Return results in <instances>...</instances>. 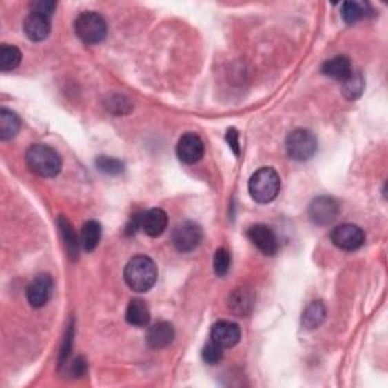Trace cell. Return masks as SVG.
Masks as SVG:
<instances>
[{
    "label": "cell",
    "mask_w": 388,
    "mask_h": 388,
    "mask_svg": "<svg viewBox=\"0 0 388 388\" xmlns=\"http://www.w3.org/2000/svg\"><path fill=\"white\" fill-rule=\"evenodd\" d=\"M158 269L149 256H134L125 267V280L127 287L136 293H146L155 285Z\"/></svg>",
    "instance_id": "6da1fadb"
},
{
    "label": "cell",
    "mask_w": 388,
    "mask_h": 388,
    "mask_svg": "<svg viewBox=\"0 0 388 388\" xmlns=\"http://www.w3.org/2000/svg\"><path fill=\"white\" fill-rule=\"evenodd\" d=\"M26 163L30 170L43 178H55L63 167L57 152L44 144H34L28 149Z\"/></svg>",
    "instance_id": "7a4b0ae2"
},
{
    "label": "cell",
    "mask_w": 388,
    "mask_h": 388,
    "mask_svg": "<svg viewBox=\"0 0 388 388\" xmlns=\"http://www.w3.org/2000/svg\"><path fill=\"white\" fill-rule=\"evenodd\" d=\"M280 190L279 174L272 167H263L249 181V193L256 202L269 203L276 199Z\"/></svg>",
    "instance_id": "3957f363"
},
{
    "label": "cell",
    "mask_w": 388,
    "mask_h": 388,
    "mask_svg": "<svg viewBox=\"0 0 388 388\" xmlns=\"http://www.w3.org/2000/svg\"><path fill=\"white\" fill-rule=\"evenodd\" d=\"M74 32L79 40L87 44L101 43L106 35V23L101 14L82 12L74 21Z\"/></svg>",
    "instance_id": "277c9868"
},
{
    "label": "cell",
    "mask_w": 388,
    "mask_h": 388,
    "mask_svg": "<svg viewBox=\"0 0 388 388\" xmlns=\"http://www.w3.org/2000/svg\"><path fill=\"white\" fill-rule=\"evenodd\" d=\"M287 154L296 161H307L317 152V140L307 129H296L287 136Z\"/></svg>",
    "instance_id": "5b68a950"
},
{
    "label": "cell",
    "mask_w": 388,
    "mask_h": 388,
    "mask_svg": "<svg viewBox=\"0 0 388 388\" xmlns=\"http://www.w3.org/2000/svg\"><path fill=\"white\" fill-rule=\"evenodd\" d=\"M203 238L202 227L194 223V222H184L179 223L174 227L172 241L174 247L181 252H192L197 246L201 245V241Z\"/></svg>",
    "instance_id": "8992f818"
},
{
    "label": "cell",
    "mask_w": 388,
    "mask_h": 388,
    "mask_svg": "<svg viewBox=\"0 0 388 388\" xmlns=\"http://www.w3.org/2000/svg\"><path fill=\"white\" fill-rule=\"evenodd\" d=\"M331 240L338 249L352 252V250L360 249L364 245L366 235H364V231L361 227H358L356 225L345 223L337 226L336 229L332 231Z\"/></svg>",
    "instance_id": "52a82bcc"
},
{
    "label": "cell",
    "mask_w": 388,
    "mask_h": 388,
    "mask_svg": "<svg viewBox=\"0 0 388 388\" xmlns=\"http://www.w3.org/2000/svg\"><path fill=\"white\" fill-rule=\"evenodd\" d=\"M340 214V205L332 197H317L309 205V218L316 225H329Z\"/></svg>",
    "instance_id": "ba28073f"
},
{
    "label": "cell",
    "mask_w": 388,
    "mask_h": 388,
    "mask_svg": "<svg viewBox=\"0 0 388 388\" xmlns=\"http://www.w3.org/2000/svg\"><path fill=\"white\" fill-rule=\"evenodd\" d=\"M176 152H178V156L182 163L196 164V163H199L203 156V152H205L203 141L199 135L192 134V132L185 134L181 136Z\"/></svg>",
    "instance_id": "9c48e42d"
},
{
    "label": "cell",
    "mask_w": 388,
    "mask_h": 388,
    "mask_svg": "<svg viewBox=\"0 0 388 388\" xmlns=\"http://www.w3.org/2000/svg\"><path fill=\"white\" fill-rule=\"evenodd\" d=\"M52 290H53V283L48 273H41V275H38L32 283L29 284L28 290H26L28 302L30 303V307H34V308L44 307L45 303H48V300L50 299Z\"/></svg>",
    "instance_id": "30bf717a"
},
{
    "label": "cell",
    "mask_w": 388,
    "mask_h": 388,
    "mask_svg": "<svg viewBox=\"0 0 388 388\" xmlns=\"http://www.w3.org/2000/svg\"><path fill=\"white\" fill-rule=\"evenodd\" d=\"M241 338V329L238 325L232 322H217L211 329V341H214L222 349H231Z\"/></svg>",
    "instance_id": "8fae6325"
},
{
    "label": "cell",
    "mask_w": 388,
    "mask_h": 388,
    "mask_svg": "<svg viewBox=\"0 0 388 388\" xmlns=\"http://www.w3.org/2000/svg\"><path fill=\"white\" fill-rule=\"evenodd\" d=\"M250 241L261 250L264 255L273 256L278 252V240L276 235L269 226L265 225H255L247 231Z\"/></svg>",
    "instance_id": "7c38bea8"
},
{
    "label": "cell",
    "mask_w": 388,
    "mask_h": 388,
    "mask_svg": "<svg viewBox=\"0 0 388 388\" xmlns=\"http://www.w3.org/2000/svg\"><path fill=\"white\" fill-rule=\"evenodd\" d=\"M23 30L30 41H43L50 34V20L48 15L29 12L23 23Z\"/></svg>",
    "instance_id": "4fadbf2b"
},
{
    "label": "cell",
    "mask_w": 388,
    "mask_h": 388,
    "mask_svg": "<svg viewBox=\"0 0 388 388\" xmlns=\"http://www.w3.org/2000/svg\"><path fill=\"white\" fill-rule=\"evenodd\" d=\"M167 223H169V218H167L165 211L159 210V208H154L149 210L147 212H143V218H141V229L146 232L149 237H159L167 227Z\"/></svg>",
    "instance_id": "5bb4252c"
},
{
    "label": "cell",
    "mask_w": 388,
    "mask_h": 388,
    "mask_svg": "<svg viewBox=\"0 0 388 388\" xmlns=\"http://www.w3.org/2000/svg\"><path fill=\"white\" fill-rule=\"evenodd\" d=\"M255 303V294L247 287H241L238 290H235L229 298V308L232 313L237 314L238 317H246L254 309Z\"/></svg>",
    "instance_id": "9a60e30c"
},
{
    "label": "cell",
    "mask_w": 388,
    "mask_h": 388,
    "mask_svg": "<svg viewBox=\"0 0 388 388\" xmlns=\"http://www.w3.org/2000/svg\"><path fill=\"white\" fill-rule=\"evenodd\" d=\"M174 338V329L169 322L155 323L147 332V343L152 349H164Z\"/></svg>",
    "instance_id": "2e32d148"
},
{
    "label": "cell",
    "mask_w": 388,
    "mask_h": 388,
    "mask_svg": "<svg viewBox=\"0 0 388 388\" xmlns=\"http://www.w3.org/2000/svg\"><path fill=\"white\" fill-rule=\"evenodd\" d=\"M322 72H323V74L329 76V78H332V79L343 81V82L354 73L351 59L343 55L326 61L322 67Z\"/></svg>",
    "instance_id": "e0dca14e"
},
{
    "label": "cell",
    "mask_w": 388,
    "mask_h": 388,
    "mask_svg": "<svg viewBox=\"0 0 388 388\" xmlns=\"http://www.w3.org/2000/svg\"><path fill=\"white\" fill-rule=\"evenodd\" d=\"M126 320L127 323L139 326V328L147 326L150 322V311L146 305V302L141 299H134L129 303L126 309Z\"/></svg>",
    "instance_id": "ac0fdd59"
},
{
    "label": "cell",
    "mask_w": 388,
    "mask_h": 388,
    "mask_svg": "<svg viewBox=\"0 0 388 388\" xmlns=\"http://www.w3.org/2000/svg\"><path fill=\"white\" fill-rule=\"evenodd\" d=\"M101 234L102 227L94 220H88L83 223L82 231H81V246L85 252H93L97 247L99 241H101Z\"/></svg>",
    "instance_id": "d6986e66"
},
{
    "label": "cell",
    "mask_w": 388,
    "mask_h": 388,
    "mask_svg": "<svg viewBox=\"0 0 388 388\" xmlns=\"http://www.w3.org/2000/svg\"><path fill=\"white\" fill-rule=\"evenodd\" d=\"M20 131V119L17 114L2 108L0 110V139L3 141L14 139Z\"/></svg>",
    "instance_id": "ffe728a7"
},
{
    "label": "cell",
    "mask_w": 388,
    "mask_h": 388,
    "mask_svg": "<svg viewBox=\"0 0 388 388\" xmlns=\"http://www.w3.org/2000/svg\"><path fill=\"white\" fill-rule=\"evenodd\" d=\"M326 308L322 302H313L302 316V325L307 329H316L325 322Z\"/></svg>",
    "instance_id": "44dd1931"
},
{
    "label": "cell",
    "mask_w": 388,
    "mask_h": 388,
    "mask_svg": "<svg viewBox=\"0 0 388 388\" xmlns=\"http://www.w3.org/2000/svg\"><path fill=\"white\" fill-rule=\"evenodd\" d=\"M58 223H59V231H61V235H63L67 252H68V255H70V258H74V260H76V258H78V254H79V249H78L79 245H78V238H76V234L73 231V227H72L70 223L67 222L65 217H59Z\"/></svg>",
    "instance_id": "7402d4cb"
},
{
    "label": "cell",
    "mask_w": 388,
    "mask_h": 388,
    "mask_svg": "<svg viewBox=\"0 0 388 388\" xmlns=\"http://www.w3.org/2000/svg\"><path fill=\"white\" fill-rule=\"evenodd\" d=\"M21 61V53L15 45L3 44L0 48V70L10 72L17 68Z\"/></svg>",
    "instance_id": "603a6c76"
},
{
    "label": "cell",
    "mask_w": 388,
    "mask_h": 388,
    "mask_svg": "<svg viewBox=\"0 0 388 388\" xmlns=\"http://www.w3.org/2000/svg\"><path fill=\"white\" fill-rule=\"evenodd\" d=\"M363 91H364V79L361 73H352L345 81L343 94L349 99V101H355V99H358L363 94Z\"/></svg>",
    "instance_id": "cb8c5ba5"
},
{
    "label": "cell",
    "mask_w": 388,
    "mask_h": 388,
    "mask_svg": "<svg viewBox=\"0 0 388 388\" xmlns=\"http://www.w3.org/2000/svg\"><path fill=\"white\" fill-rule=\"evenodd\" d=\"M96 165L102 173L111 174V176H114V174H120L121 172H123V164H121L116 158L99 156L96 159Z\"/></svg>",
    "instance_id": "d4e9b609"
},
{
    "label": "cell",
    "mask_w": 388,
    "mask_h": 388,
    "mask_svg": "<svg viewBox=\"0 0 388 388\" xmlns=\"http://www.w3.org/2000/svg\"><path fill=\"white\" fill-rule=\"evenodd\" d=\"M363 15H364V10L361 3L345 2L341 5V17H343V20L349 23V25H352V23L363 19Z\"/></svg>",
    "instance_id": "484cf974"
},
{
    "label": "cell",
    "mask_w": 388,
    "mask_h": 388,
    "mask_svg": "<svg viewBox=\"0 0 388 388\" xmlns=\"http://www.w3.org/2000/svg\"><path fill=\"white\" fill-rule=\"evenodd\" d=\"M231 267V255L226 249H218L214 255V272L218 276H225Z\"/></svg>",
    "instance_id": "4316f807"
},
{
    "label": "cell",
    "mask_w": 388,
    "mask_h": 388,
    "mask_svg": "<svg viewBox=\"0 0 388 388\" xmlns=\"http://www.w3.org/2000/svg\"><path fill=\"white\" fill-rule=\"evenodd\" d=\"M202 358L208 364H217L220 360L223 358V349L218 345H216L214 341H210V343L203 347Z\"/></svg>",
    "instance_id": "83f0119b"
},
{
    "label": "cell",
    "mask_w": 388,
    "mask_h": 388,
    "mask_svg": "<svg viewBox=\"0 0 388 388\" xmlns=\"http://www.w3.org/2000/svg\"><path fill=\"white\" fill-rule=\"evenodd\" d=\"M57 3L55 2H48V0H38V2H32L30 3V12H37V14H43L50 17L52 12L55 11Z\"/></svg>",
    "instance_id": "f1b7e54d"
},
{
    "label": "cell",
    "mask_w": 388,
    "mask_h": 388,
    "mask_svg": "<svg viewBox=\"0 0 388 388\" xmlns=\"http://www.w3.org/2000/svg\"><path fill=\"white\" fill-rule=\"evenodd\" d=\"M226 140L229 143V146L232 147V150L235 152V155L240 154V144H238V132L235 131V129H229L226 135Z\"/></svg>",
    "instance_id": "f546056e"
}]
</instances>
